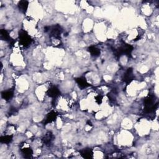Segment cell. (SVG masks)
Listing matches in <instances>:
<instances>
[{
	"instance_id": "cell-1",
	"label": "cell",
	"mask_w": 159,
	"mask_h": 159,
	"mask_svg": "<svg viewBox=\"0 0 159 159\" xmlns=\"http://www.w3.org/2000/svg\"><path fill=\"white\" fill-rule=\"evenodd\" d=\"M133 49H134L133 46H132L130 44H126L124 42L121 47L115 50V55L118 58H119L123 55L127 56L128 57H130Z\"/></svg>"
},
{
	"instance_id": "cell-2",
	"label": "cell",
	"mask_w": 159,
	"mask_h": 159,
	"mask_svg": "<svg viewBox=\"0 0 159 159\" xmlns=\"http://www.w3.org/2000/svg\"><path fill=\"white\" fill-rule=\"evenodd\" d=\"M19 44L24 47H27L32 42V39L29 34L24 30H21L19 32Z\"/></svg>"
},
{
	"instance_id": "cell-3",
	"label": "cell",
	"mask_w": 159,
	"mask_h": 159,
	"mask_svg": "<svg viewBox=\"0 0 159 159\" xmlns=\"http://www.w3.org/2000/svg\"><path fill=\"white\" fill-rule=\"evenodd\" d=\"M62 32H63V29L59 24L49 26V29L48 31V32H49L50 37H54L55 39H61V34Z\"/></svg>"
},
{
	"instance_id": "cell-4",
	"label": "cell",
	"mask_w": 159,
	"mask_h": 159,
	"mask_svg": "<svg viewBox=\"0 0 159 159\" xmlns=\"http://www.w3.org/2000/svg\"><path fill=\"white\" fill-rule=\"evenodd\" d=\"M46 94L48 96L53 98L54 99H56L61 94L59 89L57 86H52L46 92Z\"/></svg>"
},
{
	"instance_id": "cell-5",
	"label": "cell",
	"mask_w": 159,
	"mask_h": 159,
	"mask_svg": "<svg viewBox=\"0 0 159 159\" xmlns=\"http://www.w3.org/2000/svg\"><path fill=\"white\" fill-rule=\"evenodd\" d=\"M0 34H1V38L2 39L7 41L10 44V47L13 46L16 41H15L13 39H11V37L9 34V32L6 29H2L1 31H0Z\"/></svg>"
},
{
	"instance_id": "cell-6",
	"label": "cell",
	"mask_w": 159,
	"mask_h": 159,
	"mask_svg": "<svg viewBox=\"0 0 159 159\" xmlns=\"http://www.w3.org/2000/svg\"><path fill=\"white\" fill-rule=\"evenodd\" d=\"M57 113L54 111H52L50 113H48L43 121L44 125H47L49 123H52V122L55 121L57 119Z\"/></svg>"
},
{
	"instance_id": "cell-7",
	"label": "cell",
	"mask_w": 159,
	"mask_h": 159,
	"mask_svg": "<svg viewBox=\"0 0 159 159\" xmlns=\"http://www.w3.org/2000/svg\"><path fill=\"white\" fill-rule=\"evenodd\" d=\"M134 77L133 75V70L132 68H129L127 70V72H126V73L124 74L123 80L127 85H129L134 80Z\"/></svg>"
},
{
	"instance_id": "cell-8",
	"label": "cell",
	"mask_w": 159,
	"mask_h": 159,
	"mask_svg": "<svg viewBox=\"0 0 159 159\" xmlns=\"http://www.w3.org/2000/svg\"><path fill=\"white\" fill-rule=\"evenodd\" d=\"M54 134H52V132L48 131L43 137V138L42 139V141L44 144H45L47 146H49L52 144L53 140H54Z\"/></svg>"
},
{
	"instance_id": "cell-9",
	"label": "cell",
	"mask_w": 159,
	"mask_h": 159,
	"mask_svg": "<svg viewBox=\"0 0 159 159\" xmlns=\"http://www.w3.org/2000/svg\"><path fill=\"white\" fill-rule=\"evenodd\" d=\"M75 82L81 89H85L90 86V85L88 83L86 78L84 77H81L75 78Z\"/></svg>"
},
{
	"instance_id": "cell-10",
	"label": "cell",
	"mask_w": 159,
	"mask_h": 159,
	"mask_svg": "<svg viewBox=\"0 0 159 159\" xmlns=\"http://www.w3.org/2000/svg\"><path fill=\"white\" fill-rule=\"evenodd\" d=\"M80 155L85 158H92L93 157V151L91 149L86 148L80 151Z\"/></svg>"
},
{
	"instance_id": "cell-11",
	"label": "cell",
	"mask_w": 159,
	"mask_h": 159,
	"mask_svg": "<svg viewBox=\"0 0 159 159\" xmlns=\"http://www.w3.org/2000/svg\"><path fill=\"white\" fill-rule=\"evenodd\" d=\"M88 51L90 53V54L94 57H99L101 54V50L99 48H98L97 47L94 46V45H91L88 48Z\"/></svg>"
},
{
	"instance_id": "cell-12",
	"label": "cell",
	"mask_w": 159,
	"mask_h": 159,
	"mask_svg": "<svg viewBox=\"0 0 159 159\" xmlns=\"http://www.w3.org/2000/svg\"><path fill=\"white\" fill-rule=\"evenodd\" d=\"M18 6L19 11L21 13L25 14L27 12V10L28 9L29 2L27 1H26V0H22V1H20L18 3Z\"/></svg>"
},
{
	"instance_id": "cell-13",
	"label": "cell",
	"mask_w": 159,
	"mask_h": 159,
	"mask_svg": "<svg viewBox=\"0 0 159 159\" xmlns=\"http://www.w3.org/2000/svg\"><path fill=\"white\" fill-rule=\"evenodd\" d=\"M14 96V91L12 90H9L4 91L2 93V97L6 101L11 100Z\"/></svg>"
},
{
	"instance_id": "cell-14",
	"label": "cell",
	"mask_w": 159,
	"mask_h": 159,
	"mask_svg": "<svg viewBox=\"0 0 159 159\" xmlns=\"http://www.w3.org/2000/svg\"><path fill=\"white\" fill-rule=\"evenodd\" d=\"M21 152L24 158H30L32 157L33 151L31 147H24L21 149Z\"/></svg>"
},
{
	"instance_id": "cell-15",
	"label": "cell",
	"mask_w": 159,
	"mask_h": 159,
	"mask_svg": "<svg viewBox=\"0 0 159 159\" xmlns=\"http://www.w3.org/2000/svg\"><path fill=\"white\" fill-rule=\"evenodd\" d=\"M13 135H6L0 137V142L3 144H9L13 141Z\"/></svg>"
},
{
	"instance_id": "cell-16",
	"label": "cell",
	"mask_w": 159,
	"mask_h": 159,
	"mask_svg": "<svg viewBox=\"0 0 159 159\" xmlns=\"http://www.w3.org/2000/svg\"><path fill=\"white\" fill-rule=\"evenodd\" d=\"M103 96L101 95V94H98V96L94 97L95 101L98 104H101L102 101H103Z\"/></svg>"
},
{
	"instance_id": "cell-17",
	"label": "cell",
	"mask_w": 159,
	"mask_h": 159,
	"mask_svg": "<svg viewBox=\"0 0 159 159\" xmlns=\"http://www.w3.org/2000/svg\"><path fill=\"white\" fill-rule=\"evenodd\" d=\"M16 113H17V110H16V109L15 108H11V110H10V113L11 115H15Z\"/></svg>"
},
{
	"instance_id": "cell-18",
	"label": "cell",
	"mask_w": 159,
	"mask_h": 159,
	"mask_svg": "<svg viewBox=\"0 0 159 159\" xmlns=\"http://www.w3.org/2000/svg\"><path fill=\"white\" fill-rule=\"evenodd\" d=\"M87 124L89 125V126H93V125H92V123H91L90 121H87Z\"/></svg>"
}]
</instances>
